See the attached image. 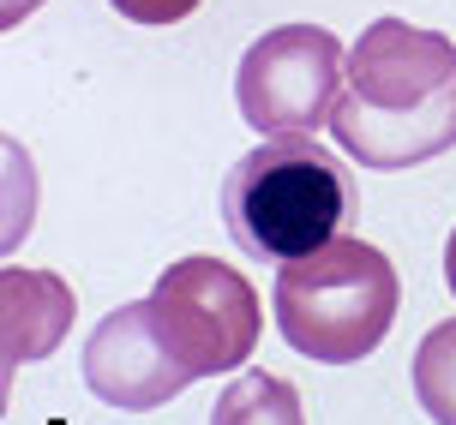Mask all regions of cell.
Instances as JSON below:
<instances>
[{"mask_svg":"<svg viewBox=\"0 0 456 425\" xmlns=\"http://www.w3.org/2000/svg\"><path fill=\"white\" fill-rule=\"evenodd\" d=\"M330 138L372 174H403L456 150V43L409 19H372L348 48Z\"/></svg>","mask_w":456,"mask_h":425,"instance_id":"1","label":"cell"},{"mask_svg":"<svg viewBox=\"0 0 456 425\" xmlns=\"http://www.w3.org/2000/svg\"><path fill=\"white\" fill-rule=\"evenodd\" d=\"M228 240L258 264H289L348 222V168L319 138H265L223 180Z\"/></svg>","mask_w":456,"mask_h":425,"instance_id":"2","label":"cell"},{"mask_svg":"<svg viewBox=\"0 0 456 425\" xmlns=\"http://www.w3.org/2000/svg\"><path fill=\"white\" fill-rule=\"evenodd\" d=\"M403 282L379 246L337 234L330 246L276 264V336L313 365H354L390 336Z\"/></svg>","mask_w":456,"mask_h":425,"instance_id":"3","label":"cell"},{"mask_svg":"<svg viewBox=\"0 0 456 425\" xmlns=\"http://www.w3.org/2000/svg\"><path fill=\"white\" fill-rule=\"evenodd\" d=\"M157 336L168 341V354L181 359L192 378H216V372H240L258 348L265 330V306L240 269H228L223 258H175L157 276V288L144 293Z\"/></svg>","mask_w":456,"mask_h":425,"instance_id":"4","label":"cell"},{"mask_svg":"<svg viewBox=\"0 0 456 425\" xmlns=\"http://www.w3.org/2000/svg\"><path fill=\"white\" fill-rule=\"evenodd\" d=\"M348 84V48L319 24H282L265 30L240 54L234 102L240 120L265 138H319Z\"/></svg>","mask_w":456,"mask_h":425,"instance_id":"5","label":"cell"},{"mask_svg":"<svg viewBox=\"0 0 456 425\" xmlns=\"http://www.w3.org/2000/svg\"><path fill=\"white\" fill-rule=\"evenodd\" d=\"M85 383H91L96 402L120 407V413H151V407L175 402L181 389H192V372L168 354V341L157 336V317L151 300H126L114 306L91 336H85Z\"/></svg>","mask_w":456,"mask_h":425,"instance_id":"6","label":"cell"},{"mask_svg":"<svg viewBox=\"0 0 456 425\" xmlns=\"http://www.w3.org/2000/svg\"><path fill=\"white\" fill-rule=\"evenodd\" d=\"M72 312H78L72 282L19 264L0 269V365H6V378L19 365H37L54 354L61 336L72 330Z\"/></svg>","mask_w":456,"mask_h":425,"instance_id":"7","label":"cell"},{"mask_svg":"<svg viewBox=\"0 0 456 425\" xmlns=\"http://www.w3.org/2000/svg\"><path fill=\"white\" fill-rule=\"evenodd\" d=\"M210 425H306V407L289 378L252 365V372H234V383L216 396Z\"/></svg>","mask_w":456,"mask_h":425,"instance_id":"8","label":"cell"},{"mask_svg":"<svg viewBox=\"0 0 456 425\" xmlns=\"http://www.w3.org/2000/svg\"><path fill=\"white\" fill-rule=\"evenodd\" d=\"M409 383H414V402L433 425H456V317L433 324L420 348L409 359Z\"/></svg>","mask_w":456,"mask_h":425,"instance_id":"9","label":"cell"},{"mask_svg":"<svg viewBox=\"0 0 456 425\" xmlns=\"http://www.w3.org/2000/svg\"><path fill=\"white\" fill-rule=\"evenodd\" d=\"M109 6L133 24H181L199 12V0H109Z\"/></svg>","mask_w":456,"mask_h":425,"instance_id":"10","label":"cell"},{"mask_svg":"<svg viewBox=\"0 0 456 425\" xmlns=\"http://www.w3.org/2000/svg\"><path fill=\"white\" fill-rule=\"evenodd\" d=\"M37 6H43V0H0V24H6V30H19Z\"/></svg>","mask_w":456,"mask_h":425,"instance_id":"11","label":"cell"},{"mask_svg":"<svg viewBox=\"0 0 456 425\" xmlns=\"http://www.w3.org/2000/svg\"><path fill=\"white\" fill-rule=\"evenodd\" d=\"M444 282H451V293H456V228H451V240H444Z\"/></svg>","mask_w":456,"mask_h":425,"instance_id":"12","label":"cell"}]
</instances>
